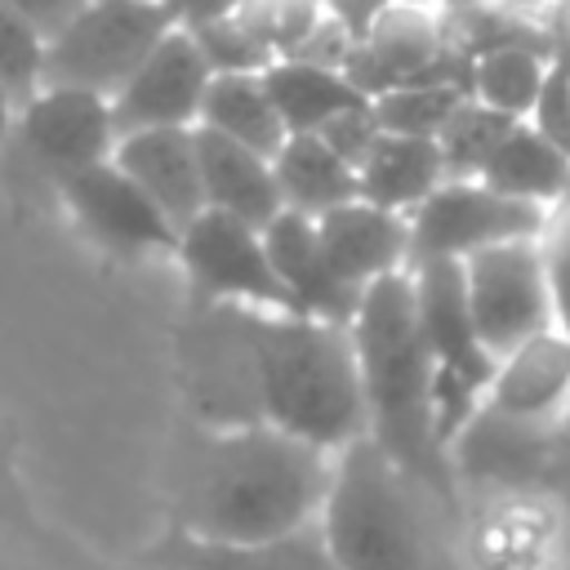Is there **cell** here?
I'll return each instance as SVG.
<instances>
[{"label": "cell", "instance_id": "obj_1", "mask_svg": "<svg viewBox=\"0 0 570 570\" xmlns=\"http://www.w3.org/2000/svg\"><path fill=\"white\" fill-rule=\"evenodd\" d=\"M330 450L263 419L214 428L196 441L178 485L174 530L196 539H276L316 525Z\"/></svg>", "mask_w": 570, "mask_h": 570}, {"label": "cell", "instance_id": "obj_2", "mask_svg": "<svg viewBox=\"0 0 570 570\" xmlns=\"http://www.w3.org/2000/svg\"><path fill=\"white\" fill-rule=\"evenodd\" d=\"M240 343L254 419L330 454L365 436V396L347 321L240 307Z\"/></svg>", "mask_w": 570, "mask_h": 570}, {"label": "cell", "instance_id": "obj_3", "mask_svg": "<svg viewBox=\"0 0 570 570\" xmlns=\"http://www.w3.org/2000/svg\"><path fill=\"white\" fill-rule=\"evenodd\" d=\"M347 330L361 370L365 436H374L410 476H419L445 508H454V468L432 419L436 361L414 321L410 272L370 281Z\"/></svg>", "mask_w": 570, "mask_h": 570}, {"label": "cell", "instance_id": "obj_4", "mask_svg": "<svg viewBox=\"0 0 570 570\" xmlns=\"http://www.w3.org/2000/svg\"><path fill=\"white\" fill-rule=\"evenodd\" d=\"M316 530L334 570H450L445 503L374 436L334 450Z\"/></svg>", "mask_w": 570, "mask_h": 570}, {"label": "cell", "instance_id": "obj_5", "mask_svg": "<svg viewBox=\"0 0 570 570\" xmlns=\"http://www.w3.org/2000/svg\"><path fill=\"white\" fill-rule=\"evenodd\" d=\"M174 27L160 0H85L45 40L40 85H71L94 94H116L142 53Z\"/></svg>", "mask_w": 570, "mask_h": 570}, {"label": "cell", "instance_id": "obj_6", "mask_svg": "<svg viewBox=\"0 0 570 570\" xmlns=\"http://www.w3.org/2000/svg\"><path fill=\"white\" fill-rule=\"evenodd\" d=\"M174 258L183 263L191 289L205 303L254 307V312H294L272 272L263 227H254L245 218H232L223 209H200L196 218H187L178 227Z\"/></svg>", "mask_w": 570, "mask_h": 570}, {"label": "cell", "instance_id": "obj_7", "mask_svg": "<svg viewBox=\"0 0 570 570\" xmlns=\"http://www.w3.org/2000/svg\"><path fill=\"white\" fill-rule=\"evenodd\" d=\"M405 218H410V263H423V258L463 263L485 245L534 236L543 223V209L530 200L503 196L481 178H441Z\"/></svg>", "mask_w": 570, "mask_h": 570}, {"label": "cell", "instance_id": "obj_8", "mask_svg": "<svg viewBox=\"0 0 570 570\" xmlns=\"http://www.w3.org/2000/svg\"><path fill=\"white\" fill-rule=\"evenodd\" d=\"M463 289L468 312L476 325V338L499 361L530 334L552 325V298L539 263L534 236L525 240H499L463 258Z\"/></svg>", "mask_w": 570, "mask_h": 570}, {"label": "cell", "instance_id": "obj_9", "mask_svg": "<svg viewBox=\"0 0 570 570\" xmlns=\"http://www.w3.org/2000/svg\"><path fill=\"white\" fill-rule=\"evenodd\" d=\"M343 71L365 98H374L392 85H405V80H450V85L468 89L472 53L463 45H450L441 18H432L428 9L387 4L356 36Z\"/></svg>", "mask_w": 570, "mask_h": 570}, {"label": "cell", "instance_id": "obj_10", "mask_svg": "<svg viewBox=\"0 0 570 570\" xmlns=\"http://www.w3.org/2000/svg\"><path fill=\"white\" fill-rule=\"evenodd\" d=\"M62 205L71 209L76 227L120 254V258H142V254H174V240H178V227L160 214V205L107 156L89 169H76L67 174L62 183H53Z\"/></svg>", "mask_w": 570, "mask_h": 570}, {"label": "cell", "instance_id": "obj_11", "mask_svg": "<svg viewBox=\"0 0 570 570\" xmlns=\"http://www.w3.org/2000/svg\"><path fill=\"white\" fill-rule=\"evenodd\" d=\"M18 138L27 156L62 183L76 169H89L111 156L116 125H111V98L94 89L71 85H40L31 98L18 102Z\"/></svg>", "mask_w": 570, "mask_h": 570}, {"label": "cell", "instance_id": "obj_12", "mask_svg": "<svg viewBox=\"0 0 570 570\" xmlns=\"http://www.w3.org/2000/svg\"><path fill=\"white\" fill-rule=\"evenodd\" d=\"M209 85V67L191 40L187 27H169L142 62L125 76V85L111 94V125L116 138L134 129H160V125H196L200 98Z\"/></svg>", "mask_w": 570, "mask_h": 570}, {"label": "cell", "instance_id": "obj_13", "mask_svg": "<svg viewBox=\"0 0 570 570\" xmlns=\"http://www.w3.org/2000/svg\"><path fill=\"white\" fill-rule=\"evenodd\" d=\"M410 294H414V321L419 334L441 370H454L472 379L476 387L490 383L494 356L476 338L472 312H468V289H463V263L454 258H423L410 263Z\"/></svg>", "mask_w": 570, "mask_h": 570}, {"label": "cell", "instance_id": "obj_14", "mask_svg": "<svg viewBox=\"0 0 570 570\" xmlns=\"http://www.w3.org/2000/svg\"><path fill=\"white\" fill-rule=\"evenodd\" d=\"M316 236L325 245L330 267L361 294L370 281L405 272L410 263V218L396 209H383L374 200H343L312 218Z\"/></svg>", "mask_w": 570, "mask_h": 570}, {"label": "cell", "instance_id": "obj_15", "mask_svg": "<svg viewBox=\"0 0 570 570\" xmlns=\"http://www.w3.org/2000/svg\"><path fill=\"white\" fill-rule=\"evenodd\" d=\"M485 405L517 423H557L570 405V338L548 325L503 352L485 383Z\"/></svg>", "mask_w": 570, "mask_h": 570}, {"label": "cell", "instance_id": "obj_16", "mask_svg": "<svg viewBox=\"0 0 570 570\" xmlns=\"http://www.w3.org/2000/svg\"><path fill=\"white\" fill-rule=\"evenodd\" d=\"M263 245H267L272 272H276V281H281V289H285L294 312L321 316V321H352L361 294L330 267L325 245L316 236V223L307 214L281 209L263 227Z\"/></svg>", "mask_w": 570, "mask_h": 570}, {"label": "cell", "instance_id": "obj_17", "mask_svg": "<svg viewBox=\"0 0 570 570\" xmlns=\"http://www.w3.org/2000/svg\"><path fill=\"white\" fill-rule=\"evenodd\" d=\"M111 160L160 205V214L183 227L205 209L200 191V156H196V125H160L120 134Z\"/></svg>", "mask_w": 570, "mask_h": 570}, {"label": "cell", "instance_id": "obj_18", "mask_svg": "<svg viewBox=\"0 0 570 570\" xmlns=\"http://www.w3.org/2000/svg\"><path fill=\"white\" fill-rule=\"evenodd\" d=\"M151 570H334L321 530L276 539H196L174 530L151 548Z\"/></svg>", "mask_w": 570, "mask_h": 570}, {"label": "cell", "instance_id": "obj_19", "mask_svg": "<svg viewBox=\"0 0 570 570\" xmlns=\"http://www.w3.org/2000/svg\"><path fill=\"white\" fill-rule=\"evenodd\" d=\"M196 156H200L205 209H223L254 227H267L285 209L281 191H276L272 156H263L245 142H232L214 129H200V125H196Z\"/></svg>", "mask_w": 570, "mask_h": 570}, {"label": "cell", "instance_id": "obj_20", "mask_svg": "<svg viewBox=\"0 0 570 570\" xmlns=\"http://www.w3.org/2000/svg\"><path fill=\"white\" fill-rule=\"evenodd\" d=\"M441 178H445V165H441L436 138L379 129V138L370 142V151L356 165V196L374 200L383 209L410 214Z\"/></svg>", "mask_w": 570, "mask_h": 570}, {"label": "cell", "instance_id": "obj_21", "mask_svg": "<svg viewBox=\"0 0 570 570\" xmlns=\"http://www.w3.org/2000/svg\"><path fill=\"white\" fill-rule=\"evenodd\" d=\"M476 178L503 196L548 209L552 200H561L570 191V151L557 147L552 138H543L530 120H512L508 134L485 156Z\"/></svg>", "mask_w": 570, "mask_h": 570}, {"label": "cell", "instance_id": "obj_22", "mask_svg": "<svg viewBox=\"0 0 570 570\" xmlns=\"http://www.w3.org/2000/svg\"><path fill=\"white\" fill-rule=\"evenodd\" d=\"M263 85H267V98H272L285 134H316L334 116L370 102L347 80V71L321 67V62H307V58H272L263 67Z\"/></svg>", "mask_w": 570, "mask_h": 570}, {"label": "cell", "instance_id": "obj_23", "mask_svg": "<svg viewBox=\"0 0 570 570\" xmlns=\"http://www.w3.org/2000/svg\"><path fill=\"white\" fill-rule=\"evenodd\" d=\"M272 174L281 205L307 218L356 196V169L321 134H285L272 151Z\"/></svg>", "mask_w": 570, "mask_h": 570}, {"label": "cell", "instance_id": "obj_24", "mask_svg": "<svg viewBox=\"0 0 570 570\" xmlns=\"http://www.w3.org/2000/svg\"><path fill=\"white\" fill-rule=\"evenodd\" d=\"M548 53H552V45H543L539 36L476 49L472 71H468V94L508 120H525L534 107V94L543 85V71H548Z\"/></svg>", "mask_w": 570, "mask_h": 570}, {"label": "cell", "instance_id": "obj_25", "mask_svg": "<svg viewBox=\"0 0 570 570\" xmlns=\"http://www.w3.org/2000/svg\"><path fill=\"white\" fill-rule=\"evenodd\" d=\"M200 129H214L232 142H245L263 156H272L285 138V125L267 98L263 71H227V76H209L200 111H196Z\"/></svg>", "mask_w": 570, "mask_h": 570}, {"label": "cell", "instance_id": "obj_26", "mask_svg": "<svg viewBox=\"0 0 570 570\" xmlns=\"http://www.w3.org/2000/svg\"><path fill=\"white\" fill-rule=\"evenodd\" d=\"M463 98H468V89L450 85V80H405V85H392V89L374 94L370 107H374L379 129H387V134L436 138L441 125L450 120V111Z\"/></svg>", "mask_w": 570, "mask_h": 570}, {"label": "cell", "instance_id": "obj_27", "mask_svg": "<svg viewBox=\"0 0 570 570\" xmlns=\"http://www.w3.org/2000/svg\"><path fill=\"white\" fill-rule=\"evenodd\" d=\"M508 116L481 107L472 94L450 111V120L441 125L436 134V147H441V165H445V178H476L485 156L494 151V142L508 134Z\"/></svg>", "mask_w": 570, "mask_h": 570}, {"label": "cell", "instance_id": "obj_28", "mask_svg": "<svg viewBox=\"0 0 570 570\" xmlns=\"http://www.w3.org/2000/svg\"><path fill=\"white\" fill-rule=\"evenodd\" d=\"M232 13L272 58H289L330 9L325 0H240Z\"/></svg>", "mask_w": 570, "mask_h": 570}, {"label": "cell", "instance_id": "obj_29", "mask_svg": "<svg viewBox=\"0 0 570 570\" xmlns=\"http://www.w3.org/2000/svg\"><path fill=\"white\" fill-rule=\"evenodd\" d=\"M40 71H45L40 27H31L13 4L0 0V89L13 98V107L40 89Z\"/></svg>", "mask_w": 570, "mask_h": 570}, {"label": "cell", "instance_id": "obj_30", "mask_svg": "<svg viewBox=\"0 0 570 570\" xmlns=\"http://www.w3.org/2000/svg\"><path fill=\"white\" fill-rule=\"evenodd\" d=\"M534 245H539V263L552 298V325L570 338V191L543 209Z\"/></svg>", "mask_w": 570, "mask_h": 570}, {"label": "cell", "instance_id": "obj_31", "mask_svg": "<svg viewBox=\"0 0 570 570\" xmlns=\"http://www.w3.org/2000/svg\"><path fill=\"white\" fill-rule=\"evenodd\" d=\"M209 76H227V71H263L272 62V53L245 31V22L236 13H223V18H205V22H191L187 27Z\"/></svg>", "mask_w": 570, "mask_h": 570}, {"label": "cell", "instance_id": "obj_32", "mask_svg": "<svg viewBox=\"0 0 570 570\" xmlns=\"http://www.w3.org/2000/svg\"><path fill=\"white\" fill-rule=\"evenodd\" d=\"M543 138H552L557 147L570 151V49L557 40L552 53H548V71H543V85L534 94V107L525 116Z\"/></svg>", "mask_w": 570, "mask_h": 570}, {"label": "cell", "instance_id": "obj_33", "mask_svg": "<svg viewBox=\"0 0 570 570\" xmlns=\"http://www.w3.org/2000/svg\"><path fill=\"white\" fill-rule=\"evenodd\" d=\"M352 169L361 165V156L370 151V142L379 138V120H374V107L370 102H361V107H352V111H343V116H334L330 125H321L316 129Z\"/></svg>", "mask_w": 570, "mask_h": 570}, {"label": "cell", "instance_id": "obj_34", "mask_svg": "<svg viewBox=\"0 0 570 570\" xmlns=\"http://www.w3.org/2000/svg\"><path fill=\"white\" fill-rule=\"evenodd\" d=\"M4 4H13L31 27H40V36L49 40L67 18H76V9L85 4V0H4Z\"/></svg>", "mask_w": 570, "mask_h": 570}, {"label": "cell", "instance_id": "obj_35", "mask_svg": "<svg viewBox=\"0 0 570 570\" xmlns=\"http://www.w3.org/2000/svg\"><path fill=\"white\" fill-rule=\"evenodd\" d=\"M169 13H174V22L178 27H191V22H205V18H223V13H232L240 0H160Z\"/></svg>", "mask_w": 570, "mask_h": 570}, {"label": "cell", "instance_id": "obj_36", "mask_svg": "<svg viewBox=\"0 0 570 570\" xmlns=\"http://www.w3.org/2000/svg\"><path fill=\"white\" fill-rule=\"evenodd\" d=\"M490 9H499V13H512V18H534V13H543L552 0H485Z\"/></svg>", "mask_w": 570, "mask_h": 570}, {"label": "cell", "instance_id": "obj_37", "mask_svg": "<svg viewBox=\"0 0 570 570\" xmlns=\"http://www.w3.org/2000/svg\"><path fill=\"white\" fill-rule=\"evenodd\" d=\"M13 111H18V107H13V98H9L4 89H0V147H4L9 129H13Z\"/></svg>", "mask_w": 570, "mask_h": 570}, {"label": "cell", "instance_id": "obj_38", "mask_svg": "<svg viewBox=\"0 0 570 570\" xmlns=\"http://www.w3.org/2000/svg\"><path fill=\"white\" fill-rule=\"evenodd\" d=\"M561 45L570 49V18H566V31H561Z\"/></svg>", "mask_w": 570, "mask_h": 570}, {"label": "cell", "instance_id": "obj_39", "mask_svg": "<svg viewBox=\"0 0 570 570\" xmlns=\"http://www.w3.org/2000/svg\"><path fill=\"white\" fill-rule=\"evenodd\" d=\"M0 570H22V566H13L9 557H0Z\"/></svg>", "mask_w": 570, "mask_h": 570}, {"label": "cell", "instance_id": "obj_40", "mask_svg": "<svg viewBox=\"0 0 570 570\" xmlns=\"http://www.w3.org/2000/svg\"><path fill=\"white\" fill-rule=\"evenodd\" d=\"M561 419H566V428H570V405H566V414H561Z\"/></svg>", "mask_w": 570, "mask_h": 570}, {"label": "cell", "instance_id": "obj_41", "mask_svg": "<svg viewBox=\"0 0 570 570\" xmlns=\"http://www.w3.org/2000/svg\"><path fill=\"white\" fill-rule=\"evenodd\" d=\"M0 521H4V499H0Z\"/></svg>", "mask_w": 570, "mask_h": 570}]
</instances>
